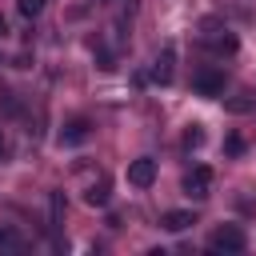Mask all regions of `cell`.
I'll list each match as a JSON object with an SVG mask.
<instances>
[{
  "mask_svg": "<svg viewBox=\"0 0 256 256\" xmlns=\"http://www.w3.org/2000/svg\"><path fill=\"white\" fill-rule=\"evenodd\" d=\"M208 192H212V168H208V164H192V168L184 172V196L204 200Z\"/></svg>",
  "mask_w": 256,
  "mask_h": 256,
  "instance_id": "cell-1",
  "label": "cell"
},
{
  "mask_svg": "<svg viewBox=\"0 0 256 256\" xmlns=\"http://www.w3.org/2000/svg\"><path fill=\"white\" fill-rule=\"evenodd\" d=\"M244 244H248V236H244V228H236V224L216 228V236L208 240L212 252H244Z\"/></svg>",
  "mask_w": 256,
  "mask_h": 256,
  "instance_id": "cell-2",
  "label": "cell"
},
{
  "mask_svg": "<svg viewBox=\"0 0 256 256\" xmlns=\"http://www.w3.org/2000/svg\"><path fill=\"white\" fill-rule=\"evenodd\" d=\"M192 92L196 96H224V72L220 68H200L196 76H192Z\"/></svg>",
  "mask_w": 256,
  "mask_h": 256,
  "instance_id": "cell-3",
  "label": "cell"
},
{
  "mask_svg": "<svg viewBox=\"0 0 256 256\" xmlns=\"http://www.w3.org/2000/svg\"><path fill=\"white\" fill-rule=\"evenodd\" d=\"M92 136V120H84V116H76V120H68L64 128H60V136H56V144L60 148H80L84 140Z\"/></svg>",
  "mask_w": 256,
  "mask_h": 256,
  "instance_id": "cell-4",
  "label": "cell"
},
{
  "mask_svg": "<svg viewBox=\"0 0 256 256\" xmlns=\"http://www.w3.org/2000/svg\"><path fill=\"white\" fill-rule=\"evenodd\" d=\"M172 72H176V48H172V44H164V48L156 52L152 80H156V84H172Z\"/></svg>",
  "mask_w": 256,
  "mask_h": 256,
  "instance_id": "cell-5",
  "label": "cell"
},
{
  "mask_svg": "<svg viewBox=\"0 0 256 256\" xmlns=\"http://www.w3.org/2000/svg\"><path fill=\"white\" fill-rule=\"evenodd\" d=\"M152 180H156V160L152 156H140V160L128 164V184L132 188H148Z\"/></svg>",
  "mask_w": 256,
  "mask_h": 256,
  "instance_id": "cell-6",
  "label": "cell"
},
{
  "mask_svg": "<svg viewBox=\"0 0 256 256\" xmlns=\"http://www.w3.org/2000/svg\"><path fill=\"white\" fill-rule=\"evenodd\" d=\"M192 224H196V216H192L188 208H172V212L160 216V228H164V232H184V228H192Z\"/></svg>",
  "mask_w": 256,
  "mask_h": 256,
  "instance_id": "cell-7",
  "label": "cell"
},
{
  "mask_svg": "<svg viewBox=\"0 0 256 256\" xmlns=\"http://www.w3.org/2000/svg\"><path fill=\"white\" fill-rule=\"evenodd\" d=\"M108 200H112L108 180H96V184H88V188H84V204H88V208H108Z\"/></svg>",
  "mask_w": 256,
  "mask_h": 256,
  "instance_id": "cell-8",
  "label": "cell"
},
{
  "mask_svg": "<svg viewBox=\"0 0 256 256\" xmlns=\"http://www.w3.org/2000/svg\"><path fill=\"white\" fill-rule=\"evenodd\" d=\"M224 108H228V112H236V116H248V112H256V92L228 96V100H224Z\"/></svg>",
  "mask_w": 256,
  "mask_h": 256,
  "instance_id": "cell-9",
  "label": "cell"
},
{
  "mask_svg": "<svg viewBox=\"0 0 256 256\" xmlns=\"http://www.w3.org/2000/svg\"><path fill=\"white\" fill-rule=\"evenodd\" d=\"M60 224H64V192H52L48 196V228L60 232Z\"/></svg>",
  "mask_w": 256,
  "mask_h": 256,
  "instance_id": "cell-10",
  "label": "cell"
},
{
  "mask_svg": "<svg viewBox=\"0 0 256 256\" xmlns=\"http://www.w3.org/2000/svg\"><path fill=\"white\" fill-rule=\"evenodd\" d=\"M208 48H212L216 56H232V52H236V36H232V32H220V36H208Z\"/></svg>",
  "mask_w": 256,
  "mask_h": 256,
  "instance_id": "cell-11",
  "label": "cell"
},
{
  "mask_svg": "<svg viewBox=\"0 0 256 256\" xmlns=\"http://www.w3.org/2000/svg\"><path fill=\"white\" fill-rule=\"evenodd\" d=\"M96 68H100V72H112V68H116V56H112V48H108V44H100V48H96Z\"/></svg>",
  "mask_w": 256,
  "mask_h": 256,
  "instance_id": "cell-12",
  "label": "cell"
},
{
  "mask_svg": "<svg viewBox=\"0 0 256 256\" xmlns=\"http://www.w3.org/2000/svg\"><path fill=\"white\" fill-rule=\"evenodd\" d=\"M204 144V128L200 124H188V132H184V148L192 152V148H200Z\"/></svg>",
  "mask_w": 256,
  "mask_h": 256,
  "instance_id": "cell-13",
  "label": "cell"
},
{
  "mask_svg": "<svg viewBox=\"0 0 256 256\" xmlns=\"http://www.w3.org/2000/svg\"><path fill=\"white\" fill-rule=\"evenodd\" d=\"M44 4H48V0H16V8H20L28 20H32V16H40V12H44Z\"/></svg>",
  "mask_w": 256,
  "mask_h": 256,
  "instance_id": "cell-14",
  "label": "cell"
},
{
  "mask_svg": "<svg viewBox=\"0 0 256 256\" xmlns=\"http://www.w3.org/2000/svg\"><path fill=\"white\" fill-rule=\"evenodd\" d=\"M8 248H20V236L12 228H0V252H8Z\"/></svg>",
  "mask_w": 256,
  "mask_h": 256,
  "instance_id": "cell-15",
  "label": "cell"
},
{
  "mask_svg": "<svg viewBox=\"0 0 256 256\" xmlns=\"http://www.w3.org/2000/svg\"><path fill=\"white\" fill-rule=\"evenodd\" d=\"M224 152H228V156H240V152H244V140H240V136L232 132V136L224 140Z\"/></svg>",
  "mask_w": 256,
  "mask_h": 256,
  "instance_id": "cell-16",
  "label": "cell"
},
{
  "mask_svg": "<svg viewBox=\"0 0 256 256\" xmlns=\"http://www.w3.org/2000/svg\"><path fill=\"white\" fill-rule=\"evenodd\" d=\"M4 156H8V148H4V140H0V164H4Z\"/></svg>",
  "mask_w": 256,
  "mask_h": 256,
  "instance_id": "cell-17",
  "label": "cell"
},
{
  "mask_svg": "<svg viewBox=\"0 0 256 256\" xmlns=\"http://www.w3.org/2000/svg\"><path fill=\"white\" fill-rule=\"evenodd\" d=\"M4 32H8V24H4V16H0V36H4Z\"/></svg>",
  "mask_w": 256,
  "mask_h": 256,
  "instance_id": "cell-18",
  "label": "cell"
}]
</instances>
